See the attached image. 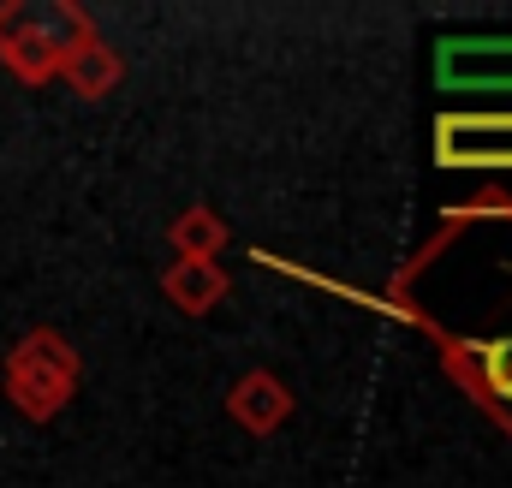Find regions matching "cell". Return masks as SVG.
I'll return each instance as SVG.
<instances>
[{"instance_id":"1","label":"cell","mask_w":512,"mask_h":488,"mask_svg":"<svg viewBox=\"0 0 512 488\" xmlns=\"http://www.w3.org/2000/svg\"><path fill=\"white\" fill-rule=\"evenodd\" d=\"M90 36L96 24L72 0H0V66L30 90L54 84L66 54Z\"/></svg>"},{"instance_id":"2","label":"cell","mask_w":512,"mask_h":488,"mask_svg":"<svg viewBox=\"0 0 512 488\" xmlns=\"http://www.w3.org/2000/svg\"><path fill=\"white\" fill-rule=\"evenodd\" d=\"M78 381H84V358H78V346H72L60 328H30V334H18V346L0 358L6 405H12L24 423H54V417L78 399Z\"/></svg>"},{"instance_id":"3","label":"cell","mask_w":512,"mask_h":488,"mask_svg":"<svg viewBox=\"0 0 512 488\" xmlns=\"http://www.w3.org/2000/svg\"><path fill=\"white\" fill-rule=\"evenodd\" d=\"M447 375L495 417V429L512 435V334H495V340H441L435 346Z\"/></svg>"},{"instance_id":"4","label":"cell","mask_w":512,"mask_h":488,"mask_svg":"<svg viewBox=\"0 0 512 488\" xmlns=\"http://www.w3.org/2000/svg\"><path fill=\"white\" fill-rule=\"evenodd\" d=\"M435 167L453 173H512V114H441Z\"/></svg>"},{"instance_id":"5","label":"cell","mask_w":512,"mask_h":488,"mask_svg":"<svg viewBox=\"0 0 512 488\" xmlns=\"http://www.w3.org/2000/svg\"><path fill=\"white\" fill-rule=\"evenodd\" d=\"M435 84L459 96L512 90V36H441L435 42Z\"/></svg>"},{"instance_id":"6","label":"cell","mask_w":512,"mask_h":488,"mask_svg":"<svg viewBox=\"0 0 512 488\" xmlns=\"http://www.w3.org/2000/svg\"><path fill=\"white\" fill-rule=\"evenodd\" d=\"M227 417H233L245 435H274V429L292 417V387H286L274 369H245V375L227 387Z\"/></svg>"},{"instance_id":"7","label":"cell","mask_w":512,"mask_h":488,"mask_svg":"<svg viewBox=\"0 0 512 488\" xmlns=\"http://www.w3.org/2000/svg\"><path fill=\"white\" fill-rule=\"evenodd\" d=\"M227 292H233V280H227L221 262H185V256H173L161 268V298L179 316H209V310L227 304Z\"/></svg>"},{"instance_id":"8","label":"cell","mask_w":512,"mask_h":488,"mask_svg":"<svg viewBox=\"0 0 512 488\" xmlns=\"http://www.w3.org/2000/svg\"><path fill=\"white\" fill-rule=\"evenodd\" d=\"M60 78H66V90H72L78 102H102V96H114V90L126 84V60H120L114 42L90 36V42H78V48L66 54Z\"/></svg>"},{"instance_id":"9","label":"cell","mask_w":512,"mask_h":488,"mask_svg":"<svg viewBox=\"0 0 512 488\" xmlns=\"http://www.w3.org/2000/svg\"><path fill=\"white\" fill-rule=\"evenodd\" d=\"M227 221L209 209V203H191V209H179L173 215V227H167V244H173V256H185V262H215L221 250H227Z\"/></svg>"}]
</instances>
